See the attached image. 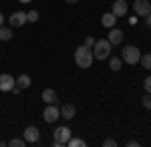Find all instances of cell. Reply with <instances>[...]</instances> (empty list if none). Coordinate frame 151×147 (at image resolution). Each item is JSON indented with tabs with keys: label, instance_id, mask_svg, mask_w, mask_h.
Here are the masks:
<instances>
[{
	"label": "cell",
	"instance_id": "obj_8",
	"mask_svg": "<svg viewBox=\"0 0 151 147\" xmlns=\"http://www.w3.org/2000/svg\"><path fill=\"white\" fill-rule=\"evenodd\" d=\"M123 38H125V34H123V30L121 28H117V26H113V28H109V34H107V40L111 43L113 46H119L121 43H123Z\"/></svg>",
	"mask_w": 151,
	"mask_h": 147
},
{
	"label": "cell",
	"instance_id": "obj_3",
	"mask_svg": "<svg viewBox=\"0 0 151 147\" xmlns=\"http://www.w3.org/2000/svg\"><path fill=\"white\" fill-rule=\"evenodd\" d=\"M121 58H123V63H127V65H137L141 58V50L137 46L129 45V46H123V50H121Z\"/></svg>",
	"mask_w": 151,
	"mask_h": 147
},
{
	"label": "cell",
	"instance_id": "obj_16",
	"mask_svg": "<svg viewBox=\"0 0 151 147\" xmlns=\"http://www.w3.org/2000/svg\"><path fill=\"white\" fill-rule=\"evenodd\" d=\"M109 67H111V71H121V67H123V58L121 57H109Z\"/></svg>",
	"mask_w": 151,
	"mask_h": 147
},
{
	"label": "cell",
	"instance_id": "obj_23",
	"mask_svg": "<svg viewBox=\"0 0 151 147\" xmlns=\"http://www.w3.org/2000/svg\"><path fill=\"white\" fill-rule=\"evenodd\" d=\"M143 87H145V91H147V93L151 95V75H149V77H147L145 81H143Z\"/></svg>",
	"mask_w": 151,
	"mask_h": 147
},
{
	"label": "cell",
	"instance_id": "obj_25",
	"mask_svg": "<svg viewBox=\"0 0 151 147\" xmlns=\"http://www.w3.org/2000/svg\"><path fill=\"white\" fill-rule=\"evenodd\" d=\"M103 145H105V147H115V145H117V141L109 137V139H105V141H103Z\"/></svg>",
	"mask_w": 151,
	"mask_h": 147
},
{
	"label": "cell",
	"instance_id": "obj_17",
	"mask_svg": "<svg viewBox=\"0 0 151 147\" xmlns=\"http://www.w3.org/2000/svg\"><path fill=\"white\" fill-rule=\"evenodd\" d=\"M10 38H12V28L2 24V26H0V40L6 43V40H10Z\"/></svg>",
	"mask_w": 151,
	"mask_h": 147
},
{
	"label": "cell",
	"instance_id": "obj_27",
	"mask_svg": "<svg viewBox=\"0 0 151 147\" xmlns=\"http://www.w3.org/2000/svg\"><path fill=\"white\" fill-rule=\"evenodd\" d=\"M127 147H139L137 141H127Z\"/></svg>",
	"mask_w": 151,
	"mask_h": 147
},
{
	"label": "cell",
	"instance_id": "obj_24",
	"mask_svg": "<svg viewBox=\"0 0 151 147\" xmlns=\"http://www.w3.org/2000/svg\"><path fill=\"white\" fill-rule=\"evenodd\" d=\"M85 46H89V48H93V46H95V38H93V36H87V38H85Z\"/></svg>",
	"mask_w": 151,
	"mask_h": 147
},
{
	"label": "cell",
	"instance_id": "obj_5",
	"mask_svg": "<svg viewBox=\"0 0 151 147\" xmlns=\"http://www.w3.org/2000/svg\"><path fill=\"white\" fill-rule=\"evenodd\" d=\"M58 117H60V109H58L55 103H50V105H47V109L42 111V119L47 121V123H57Z\"/></svg>",
	"mask_w": 151,
	"mask_h": 147
},
{
	"label": "cell",
	"instance_id": "obj_9",
	"mask_svg": "<svg viewBox=\"0 0 151 147\" xmlns=\"http://www.w3.org/2000/svg\"><path fill=\"white\" fill-rule=\"evenodd\" d=\"M14 85H16V79H14L12 75H8V73L0 75V91H2V93L12 91V89H14Z\"/></svg>",
	"mask_w": 151,
	"mask_h": 147
},
{
	"label": "cell",
	"instance_id": "obj_22",
	"mask_svg": "<svg viewBox=\"0 0 151 147\" xmlns=\"http://www.w3.org/2000/svg\"><path fill=\"white\" fill-rule=\"evenodd\" d=\"M141 103H143V107H145V109H149V111H151V95H149V93L143 97V101H141Z\"/></svg>",
	"mask_w": 151,
	"mask_h": 147
},
{
	"label": "cell",
	"instance_id": "obj_26",
	"mask_svg": "<svg viewBox=\"0 0 151 147\" xmlns=\"http://www.w3.org/2000/svg\"><path fill=\"white\" fill-rule=\"evenodd\" d=\"M145 24H147V26H149V28H151V12H149V14H147V16H145Z\"/></svg>",
	"mask_w": 151,
	"mask_h": 147
},
{
	"label": "cell",
	"instance_id": "obj_20",
	"mask_svg": "<svg viewBox=\"0 0 151 147\" xmlns=\"http://www.w3.org/2000/svg\"><path fill=\"white\" fill-rule=\"evenodd\" d=\"M67 145L69 147H85L87 143H85L83 139H79V137H70L69 141H67Z\"/></svg>",
	"mask_w": 151,
	"mask_h": 147
},
{
	"label": "cell",
	"instance_id": "obj_18",
	"mask_svg": "<svg viewBox=\"0 0 151 147\" xmlns=\"http://www.w3.org/2000/svg\"><path fill=\"white\" fill-rule=\"evenodd\" d=\"M139 63H141V67H143V68L151 71V53H145V55H141Z\"/></svg>",
	"mask_w": 151,
	"mask_h": 147
},
{
	"label": "cell",
	"instance_id": "obj_7",
	"mask_svg": "<svg viewBox=\"0 0 151 147\" xmlns=\"http://www.w3.org/2000/svg\"><path fill=\"white\" fill-rule=\"evenodd\" d=\"M22 137H24L26 143H36V141L40 139V129H38L36 125H28V127L24 129Z\"/></svg>",
	"mask_w": 151,
	"mask_h": 147
},
{
	"label": "cell",
	"instance_id": "obj_14",
	"mask_svg": "<svg viewBox=\"0 0 151 147\" xmlns=\"http://www.w3.org/2000/svg\"><path fill=\"white\" fill-rule=\"evenodd\" d=\"M77 115V109H75V105H70V103H65L63 107H60V117H65V119H73Z\"/></svg>",
	"mask_w": 151,
	"mask_h": 147
},
{
	"label": "cell",
	"instance_id": "obj_10",
	"mask_svg": "<svg viewBox=\"0 0 151 147\" xmlns=\"http://www.w3.org/2000/svg\"><path fill=\"white\" fill-rule=\"evenodd\" d=\"M26 22H28V20H26V12L18 10V12H12V14H10V26L20 28V26H24Z\"/></svg>",
	"mask_w": 151,
	"mask_h": 147
},
{
	"label": "cell",
	"instance_id": "obj_21",
	"mask_svg": "<svg viewBox=\"0 0 151 147\" xmlns=\"http://www.w3.org/2000/svg\"><path fill=\"white\" fill-rule=\"evenodd\" d=\"M38 18H40V14H38L36 10H28L26 12V20H28V22H38Z\"/></svg>",
	"mask_w": 151,
	"mask_h": 147
},
{
	"label": "cell",
	"instance_id": "obj_11",
	"mask_svg": "<svg viewBox=\"0 0 151 147\" xmlns=\"http://www.w3.org/2000/svg\"><path fill=\"white\" fill-rule=\"evenodd\" d=\"M111 12L115 14L117 18H119V16H125V14L129 12V4L125 2V0H115V2H113V10Z\"/></svg>",
	"mask_w": 151,
	"mask_h": 147
},
{
	"label": "cell",
	"instance_id": "obj_28",
	"mask_svg": "<svg viewBox=\"0 0 151 147\" xmlns=\"http://www.w3.org/2000/svg\"><path fill=\"white\" fill-rule=\"evenodd\" d=\"M65 2H67V4H77L79 0H65Z\"/></svg>",
	"mask_w": 151,
	"mask_h": 147
},
{
	"label": "cell",
	"instance_id": "obj_30",
	"mask_svg": "<svg viewBox=\"0 0 151 147\" xmlns=\"http://www.w3.org/2000/svg\"><path fill=\"white\" fill-rule=\"evenodd\" d=\"M20 4H28V2H32V0H18Z\"/></svg>",
	"mask_w": 151,
	"mask_h": 147
},
{
	"label": "cell",
	"instance_id": "obj_19",
	"mask_svg": "<svg viewBox=\"0 0 151 147\" xmlns=\"http://www.w3.org/2000/svg\"><path fill=\"white\" fill-rule=\"evenodd\" d=\"M8 145L10 147H24V145H28V143L24 141V137H14V139L8 141Z\"/></svg>",
	"mask_w": 151,
	"mask_h": 147
},
{
	"label": "cell",
	"instance_id": "obj_31",
	"mask_svg": "<svg viewBox=\"0 0 151 147\" xmlns=\"http://www.w3.org/2000/svg\"><path fill=\"white\" fill-rule=\"evenodd\" d=\"M4 145H6V143H4V141H2V139H0V147H4Z\"/></svg>",
	"mask_w": 151,
	"mask_h": 147
},
{
	"label": "cell",
	"instance_id": "obj_15",
	"mask_svg": "<svg viewBox=\"0 0 151 147\" xmlns=\"http://www.w3.org/2000/svg\"><path fill=\"white\" fill-rule=\"evenodd\" d=\"M30 83H32V81H30V77H28L26 73H22V75H18V77H16V87H18L20 91L28 89V87H30Z\"/></svg>",
	"mask_w": 151,
	"mask_h": 147
},
{
	"label": "cell",
	"instance_id": "obj_29",
	"mask_svg": "<svg viewBox=\"0 0 151 147\" xmlns=\"http://www.w3.org/2000/svg\"><path fill=\"white\" fill-rule=\"evenodd\" d=\"M4 24V16H2V12H0V26Z\"/></svg>",
	"mask_w": 151,
	"mask_h": 147
},
{
	"label": "cell",
	"instance_id": "obj_13",
	"mask_svg": "<svg viewBox=\"0 0 151 147\" xmlns=\"http://www.w3.org/2000/svg\"><path fill=\"white\" fill-rule=\"evenodd\" d=\"M40 97H42V101L47 103V105H50V103H57V101H58V95H57V91H55V89H45Z\"/></svg>",
	"mask_w": 151,
	"mask_h": 147
},
{
	"label": "cell",
	"instance_id": "obj_6",
	"mask_svg": "<svg viewBox=\"0 0 151 147\" xmlns=\"http://www.w3.org/2000/svg\"><path fill=\"white\" fill-rule=\"evenodd\" d=\"M133 10H135V16H147L151 12V2L149 0H135L133 2Z\"/></svg>",
	"mask_w": 151,
	"mask_h": 147
},
{
	"label": "cell",
	"instance_id": "obj_1",
	"mask_svg": "<svg viewBox=\"0 0 151 147\" xmlns=\"http://www.w3.org/2000/svg\"><path fill=\"white\" fill-rule=\"evenodd\" d=\"M93 48H89V46H85L81 45L77 50H75V63H77V67H81V68H89L91 65H93Z\"/></svg>",
	"mask_w": 151,
	"mask_h": 147
},
{
	"label": "cell",
	"instance_id": "obj_4",
	"mask_svg": "<svg viewBox=\"0 0 151 147\" xmlns=\"http://www.w3.org/2000/svg\"><path fill=\"white\" fill-rule=\"evenodd\" d=\"M52 137H55V141H52V145L55 147H60V145H67V141L70 139V129L69 127H57L55 129V133H52Z\"/></svg>",
	"mask_w": 151,
	"mask_h": 147
},
{
	"label": "cell",
	"instance_id": "obj_12",
	"mask_svg": "<svg viewBox=\"0 0 151 147\" xmlns=\"http://www.w3.org/2000/svg\"><path fill=\"white\" fill-rule=\"evenodd\" d=\"M101 24H103L105 28H113L117 24V16L113 12H105L103 16H101Z\"/></svg>",
	"mask_w": 151,
	"mask_h": 147
},
{
	"label": "cell",
	"instance_id": "obj_2",
	"mask_svg": "<svg viewBox=\"0 0 151 147\" xmlns=\"http://www.w3.org/2000/svg\"><path fill=\"white\" fill-rule=\"evenodd\" d=\"M111 48H113V45H111L107 38H103V40H95L93 57L97 58V61H105V58L111 57Z\"/></svg>",
	"mask_w": 151,
	"mask_h": 147
}]
</instances>
